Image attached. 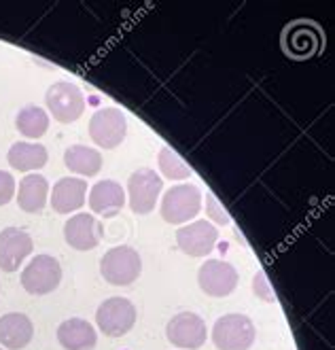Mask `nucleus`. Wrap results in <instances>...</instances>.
<instances>
[{"mask_svg": "<svg viewBox=\"0 0 335 350\" xmlns=\"http://www.w3.org/2000/svg\"><path fill=\"white\" fill-rule=\"evenodd\" d=\"M253 295L267 301V304L276 301V293H274V289H271L265 272H255V276H253Z\"/></svg>", "mask_w": 335, "mask_h": 350, "instance_id": "obj_24", "label": "nucleus"}, {"mask_svg": "<svg viewBox=\"0 0 335 350\" xmlns=\"http://www.w3.org/2000/svg\"><path fill=\"white\" fill-rule=\"evenodd\" d=\"M128 136V119L117 107H104L90 119V138L100 149H117Z\"/></svg>", "mask_w": 335, "mask_h": 350, "instance_id": "obj_6", "label": "nucleus"}, {"mask_svg": "<svg viewBox=\"0 0 335 350\" xmlns=\"http://www.w3.org/2000/svg\"><path fill=\"white\" fill-rule=\"evenodd\" d=\"M234 234H236V240H238V242H240V244H244V246H246V240H244V238H242V234H240V232H238V230H234Z\"/></svg>", "mask_w": 335, "mask_h": 350, "instance_id": "obj_26", "label": "nucleus"}, {"mask_svg": "<svg viewBox=\"0 0 335 350\" xmlns=\"http://www.w3.org/2000/svg\"><path fill=\"white\" fill-rule=\"evenodd\" d=\"M47 159H49L47 147L40 145V142H28V140L15 142L7 153L9 166L13 170H19V172L40 170L47 163Z\"/></svg>", "mask_w": 335, "mask_h": 350, "instance_id": "obj_19", "label": "nucleus"}, {"mask_svg": "<svg viewBox=\"0 0 335 350\" xmlns=\"http://www.w3.org/2000/svg\"><path fill=\"white\" fill-rule=\"evenodd\" d=\"M0 350H3V348H0Z\"/></svg>", "mask_w": 335, "mask_h": 350, "instance_id": "obj_27", "label": "nucleus"}, {"mask_svg": "<svg viewBox=\"0 0 335 350\" xmlns=\"http://www.w3.org/2000/svg\"><path fill=\"white\" fill-rule=\"evenodd\" d=\"M64 240L75 251H92L102 240V225L94 215L77 213L64 223Z\"/></svg>", "mask_w": 335, "mask_h": 350, "instance_id": "obj_13", "label": "nucleus"}, {"mask_svg": "<svg viewBox=\"0 0 335 350\" xmlns=\"http://www.w3.org/2000/svg\"><path fill=\"white\" fill-rule=\"evenodd\" d=\"M64 163L70 172L92 178L102 170V153L85 145H70L64 151Z\"/></svg>", "mask_w": 335, "mask_h": 350, "instance_id": "obj_20", "label": "nucleus"}, {"mask_svg": "<svg viewBox=\"0 0 335 350\" xmlns=\"http://www.w3.org/2000/svg\"><path fill=\"white\" fill-rule=\"evenodd\" d=\"M165 338L170 344L183 350H198L206 344L208 329L200 314L178 312L165 325Z\"/></svg>", "mask_w": 335, "mask_h": 350, "instance_id": "obj_10", "label": "nucleus"}, {"mask_svg": "<svg viewBox=\"0 0 335 350\" xmlns=\"http://www.w3.org/2000/svg\"><path fill=\"white\" fill-rule=\"evenodd\" d=\"M96 323L104 336L121 338L136 325V306L125 297H109L98 306Z\"/></svg>", "mask_w": 335, "mask_h": 350, "instance_id": "obj_5", "label": "nucleus"}, {"mask_svg": "<svg viewBox=\"0 0 335 350\" xmlns=\"http://www.w3.org/2000/svg\"><path fill=\"white\" fill-rule=\"evenodd\" d=\"M45 105L57 123H75L85 111V96L81 88L68 81H57L45 92Z\"/></svg>", "mask_w": 335, "mask_h": 350, "instance_id": "obj_4", "label": "nucleus"}, {"mask_svg": "<svg viewBox=\"0 0 335 350\" xmlns=\"http://www.w3.org/2000/svg\"><path fill=\"white\" fill-rule=\"evenodd\" d=\"M128 204L134 215H149L155 211V204L159 200L163 180L151 168H140L130 174L128 178Z\"/></svg>", "mask_w": 335, "mask_h": 350, "instance_id": "obj_7", "label": "nucleus"}, {"mask_svg": "<svg viewBox=\"0 0 335 350\" xmlns=\"http://www.w3.org/2000/svg\"><path fill=\"white\" fill-rule=\"evenodd\" d=\"M100 274L113 286L134 284L142 274V257L128 244L113 246L100 259Z\"/></svg>", "mask_w": 335, "mask_h": 350, "instance_id": "obj_1", "label": "nucleus"}, {"mask_svg": "<svg viewBox=\"0 0 335 350\" xmlns=\"http://www.w3.org/2000/svg\"><path fill=\"white\" fill-rule=\"evenodd\" d=\"M206 219L211 221L217 230L232 225V217H229V213L223 208V204L213 191H206Z\"/></svg>", "mask_w": 335, "mask_h": 350, "instance_id": "obj_23", "label": "nucleus"}, {"mask_svg": "<svg viewBox=\"0 0 335 350\" xmlns=\"http://www.w3.org/2000/svg\"><path fill=\"white\" fill-rule=\"evenodd\" d=\"M88 198V183L77 176L59 178L51 189V208L57 215L77 213Z\"/></svg>", "mask_w": 335, "mask_h": 350, "instance_id": "obj_14", "label": "nucleus"}, {"mask_svg": "<svg viewBox=\"0 0 335 350\" xmlns=\"http://www.w3.org/2000/svg\"><path fill=\"white\" fill-rule=\"evenodd\" d=\"M236 267L223 259H206L198 270L200 289L211 297H227L236 291L238 286Z\"/></svg>", "mask_w": 335, "mask_h": 350, "instance_id": "obj_9", "label": "nucleus"}, {"mask_svg": "<svg viewBox=\"0 0 335 350\" xmlns=\"http://www.w3.org/2000/svg\"><path fill=\"white\" fill-rule=\"evenodd\" d=\"M157 166H159L161 176L170 178V180H185L193 174L191 166H187V163L183 161V157L168 145H163L159 155H157Z\"/></svg>", "mask_w": 335, "mask_h": 350, "instance_id": "obj_22", "label": "nucleus"}, {"mask_svg": "<svg viewBox=\"0 0 335 350\" xmlns=\"http://www.w3.org/2000/svg\"><path fill=\"white\" fill-rule=\"evenodd\" d=\"M255 323L246 314H223L213 327V344L217 350H248L255 344Z\"/></svg>", "mask_w": 335, "mask_h": 350, "instance_id": "obj_3", "label": "nucleus"}, {"mask_svg": "<svg viewBox=\"0 0 335 350\" xmlns=\"http://www.w3.org/2000/svg\"><path fill=\"white\" fill-rule=\"evenodd\" d=\"M32 238L28 232L19 228H7L0 232V270L3 272H17L19 265L32 255Z\"/></svg>", "mask_w": 335, "mask_h": 350, "instance_id": "obj_12", "label": "nucleus"}, {"mask_svg": "<svg viewBox=\"0 0 335 350\" xmlns=\"http://www.w3.org/2000/svg\"><path fill=\"white\" fill-rule=\"evenodd\" d=\"M15 128L22 136L38 140L40 136H45V132L49 130V113L45 109L36 107V105H28V107H24L22 111L17 113Z\"/></svg>", "mask_w": 335, "mask_h": 350, "instance_id": "obj_21", "label": "nucleus"}, {"mask_svg": "<svg viewBox=\"0 0 335 350\" xmlns=\"http://www.w3.org/2000/svg\"><path fill=\"white\" fill-rule=\"evenodd\" d=\"M219 242V230L211 221H191L187 225H180L176 232V244L178 249L189 257H206L215 251Z\"/></svg>", "mask_w": 335, "mask_h": 350, "instance_id": "obj_11", "label": "nucleus"}, {"mask_svg": "<svg viewBox=\"0 0 335 350\" xmlns=\"http://www.w3.org/2000/svg\"><path fill=\"white\" fill-rule=\"evenodd\" d=\"M62 282V265L53 255H36L22 272V286L30 295L53 293Z\"/></svg>", "mask_w": 335, "mask_h": 350, "instance_id": "obj_8", "label": "nucleus"}, {"mask_svg": "<svg viewBox=\"0 0 335 350\" xmlns=\"http://www.w3.org/2000/svg\"><path fill=\"white\" fill-rule=\"evenodd\" d=\"M15 187H17V185H15L13 174L7 172V170H0V206H5V204H9L13 200Z\"/></svg>", "mask_w": 335, "mask_h": 350, "instance_id": "obj_25", "label": "nucleus"}, {"mask_svg": "<svg viewBox=\"0 0 335 350\" xmlns=\"http://www.w3.org/2000/svg\"><path fill=\"white\" fill-rule=\"evenodd\" d=\"M34 338V325L22 312H9L0 317V344L9 350H22Z\"/></svg>", "mask_w": 335, "mask_h": 350, "instance_id": "obj_16", "label": "nucleus"}, {"mask_svg": "<svg viewBox=\"0 0 335 350\" xmlns=\"http://www.w3.org/2000/svg\"><path fill=\"white\" fill-rule=\"evenodd\" d=\"M202 211V191L196 185L183 183L170 187L159 204V215L170 225H187L193 221Z\"/></svg>", "mask_w": 335, "mask_h": 350, "instance_id": "obj_2", "label": "nucleus"}, {"mask_svg": "<svg viewBox=\"0 0 335 350\" xmlns=\"http://www.w3.org/2000/svg\"><path fill=\"white\" fill-rule=\"evenodd\" d=\"M125 206V189L113 178L98 180L90 191V208L100 217H115Z\"/></svg>", "mask_w": 335, "mask_h": 350, "instance_id": "obj_15", "label": "nucleus"}, {"mask_svg": "<svg viewBox=\"0 0 335 350\" xmlns=\"http://www.w3.org/2000/svg\"><path fill=\"white\" fill-rule=\"evenodd\" d=\"M47 198H49V180L43 174L30 172L19 180L17 204L24 213H28V215L40 213L45 208Z\"/></svg>", "mask_w": 335, "mask_h": 350, "instance_id": "obj_17", "label": "nucleus"}, {"mask_svg": "<svg viewBox=\"0 0 335 350\" xmlns=\"http://www.w3.org/2000/svg\"><path fill=\"white\" fill-rule=\"evenodd\" d=\"M57 340L66 350H94L98 334L85 319H68L57 327Z\"/></svg>", "mask_w": 335, "mask_h": 350, "instance_id": "obj_18", "label": "nucleus"}]
</instances>
